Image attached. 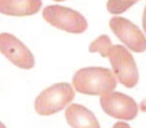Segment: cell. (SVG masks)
<instances>
[{
  "label": "cell",
  "mask_w": 146,
  "mask_h": 128,
  "mask_svg": "<svg viewBox=\"0 0 146 128\" xmlns=\"http://www.w3.org/2000/svg\"><path fill=\"white\" fill-rule=\"evenodd\" d=\"M72 83L76 91L86 95H105L116 87V78L106 67L90 66L75 72Z\"/></svg>",
  "instance_id": "obj_1"
},
{
  "label": "cell",
  "mask_w": 146,
  "mask_h": 128,
  "mask_svg": "<svg viewBox=\"0 0 146 128\" xmlns=\"http://www.w3.org/2000/svg\"><path fill=\"white\" fill-rule=\"evenodd\" d=\"M74 98V90L67 82H58L41 91L34 101V109L40 115H50L62 111Z\"/></svg>",
  "instance_id": "obj_2"
},
{
  "label": "cell",
  "mask_w": 146,
  "mask_h": 128,
  "mask_svg": "<svg viewBox=\"0 0 146 128\" xmlns=\"http://www.w3.org/2000/svg\"><path fill=\"white\" fill-rule=\"evenodd\" d=\"M42 16L50 25L70 33H83L88 29L87 19L76 10L67 7L47 6L42 10Z\"/></svg>",
  "instance_id": "obj_3"
},
{
  "label": "cell",
  "mask_w": 146,
  "mask_h": 128,
  "mask_svg": "<svg viewBox=\"0 0 146 128\" xmlns=\"http://www.w3.org/2000/svg\"><path fill=\"white\" fill-rule=\"evenodd\" d=\"M113 69V74L127 88H132L137 85L139 74L132 55L121 45H113L108 56Z\"/></svg>",
  "instance_id": "obj_4"
},
{
  "label": "cell",
  "mask_w": 146,
  "mask_h": 128,
  "mask_svg": "<svg viewBox=\"0 0 146 128\" xmlns=\"http://www.w3.org/2000/svg\"><path fill=\"white\" fill-rule=\"evenodd\" d=\"M100 105L103 111L121 120H132L137 117L138 105L135 99L125 94L111 91L100 96Z\"/></svg>",
  "instance_id": "obj_5"
},
{
  "label": "cell",
  "mask_w": 146,
  "mask_h": 128,
  "mask_svg": "<svg viewBox=\"0 0 146 128\" xmlns=\"http://www.w3.org/2000/svg\"><path fill=\"white\" fill-rule=\"evenodd\" d=\"M0 51L14 65L30 70L34 66V56L32 51L15 35L10 33H0Z\"/></svg>",
  "instance_id": "obj_6"
},
{
  "label": "cell",
  "mask_w": 146,
  "mask_h": 128,
  "mask_svg": "<svg viewBox=\"0 0 146 128\" xmlns=\"http://www.w3.org/2000/svg\"><path fill=\"white\" fill-rule=\"evenodd\" d=\"M112 32L121 40L129 49L135 53H143L146 50V37L140 29L123 17H113L110 21Z\"/></svg>",
  "instance_id": "obj_7"
},
{
  "label": "cell",
  "mask_w": 146,
  "mask_h": 128,
  "mask_svg": "<svg viewBox=\"0 0 146 128\" xmlns=\"http://www.w3.org/2000/svg\"><path fill=\"white\" fill-rule=\"evenodd\" d=\"M65 118L71 128H100L96 115L81 104H71L65 110Z\"/></svg>",
  "instance_id": "obj_8"
},
{
  "label": "cell",
  "mask_w": 146,
  "mask_h": 128,
  "mask_svg": "<svg viewBox=\"0 0 146 128\" xmlns=\"http://www.w3.org/2000/svg\"><path fill=\"white\" fill-rule=\"evenodd\" d=\"M41 0H0V13L9 16H30L36 14Z\"/></svg>",
  "instance_id": "obj_9"
},
{
  "label": "cell",
  "mask_w": 146,
  "mask_h": 128,
  "mask_svg": "<svg viewBox=\"0 0 146 128\" xmlns=\"http://www.w3.org/2000/svg\"><path fill=\"white\" fill-rule=\"evenodd\" d=\"M112 46L113 45H112V41L108 38V35L102 34L89 45V51L90 53H99L103 57H107Z\"/></svg>",
  "instance_id": "obj_10"
},
{
  "label": "cell",
  "mask_w": 146,
  "mask_h": 128,
  "mask_svg": "<svg viewBox=\"0 0 146 128\" xmlns=\"http://www.w3.org/2000/svg\"><path fill=\"white\" fill-rule=\"evenodd\" d=\"M133 3H136V2L130 1V0H108L106 7H107L108 13L115 15V14H121V13L125 11Z\"/></svg>",
  "instance_id": "obj_11"
},
{
  "label": "cell",
  "mask_w": 146,
  "mask_h": 128,
  "mask_svg": "<svg viewBox=\"0 0 146 128\" xmlns=\"http://www.w3.org/2000/svg\"><path fill=\"white\" fill-rule=\"evenodd\" d=\"M112 128H130V126L127 123V122H123V121H119L116 123H114V126Z\"/></svg>",
  "instance_id": "obj_12"
},
{
  "label": "cell",
  "mask_w": 146,
  "mask_h": 128,
  "mask_svg": "<svg viewBox=\"0 0 146 128\" xmlns=\"http://www.w3.org/2000/svg\"><path fill=\"white\" fill-rule=\"evenodd\" d=\"M143 29H144V31L146 32V6H145L144 13H143Z\"/></svg>",
  "instance_id": "obj_13"
},
{
  "label": "cell",
  "mask_w": 146,
  "mask_h": 128,
  "mask_svg": "<svg viewBox=\"0 0 146 128\" xmlns=\"http://www.w3.org/2000/svg\"><path fill=\"white\" fill-rule=\"evenodd\" d=\"M0 128H6V126H5V125H3L1 121H0Z\"/></svg>",
  "instance_id": "obj_14"
},
{
  "label": "cell",
  "mask_w": 146,
  "mask_h": 128,
  "mask_svg": "<svg viewBox=\"0 0 146 128\" xmlns=\"http://www.w3.org/2000/svg\"><path fill=\"white\" fill-rule=\"evenodd\" d=\"M54 1H64V0H54Z\"/></svg>",
  "instance_id": "obj_15"
},
{
  "label": "cell",
  "mask_w": 146,
  "mask_h": 128,
  "mask_svg": "<svg viewBox=\"0 0 146 128\" xmlns=\"http://www.w3.org/2000/svg\"><path fill=\"white\" fill-rule=\"evenodd\" d=\"M130 1H135V2H137V1H138V0H130Z\"/></svg>",
  "instance_id": "obj_16"
}]
</instances>
